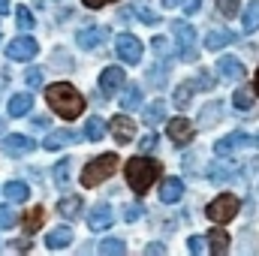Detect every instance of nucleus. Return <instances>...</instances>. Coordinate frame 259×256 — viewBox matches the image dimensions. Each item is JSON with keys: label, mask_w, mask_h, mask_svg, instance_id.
Returning <instances> with one entry per match:
<instances>
[{"label": "nucleus", "mask_w": 259, "mask_h": 256, "mask_svg": "<svg viewBox=\"0 0 259 256\" xmlns=\"http://www.w3.org/2000/svg\"><path fill=\"white\" fill-rule=\"evenodd\" d=\"M118 169V157L115 154H103V157H94L84 169H81V184L84 187H97L100 181L112 178V172Z\"/></svg>", "instance_id": "3"}, {"label": "nucleus", "mask_w": 259, "mask_h": 256, "mask_svg": "<svg viewBox=\"0 0 259 256\" xmlns=\"http://www.w3.org/2000/svg\"><path fill=\"white\" fill-rule=\"evenodd\" d=\"M106 39H109V27H103V24H97V27H84V30H78V36H75V42H78L84 52L97 49V46L106 42Z\"/></svg>", "instance_id": "11"}, {"label": "nucleus", "mask_w": 259, "mask_h": 256, "mask_svg": "<svg viewBox=\"0 0 259 256\" xmlns=\"http://www.w3.org/2000/svg\"><path fill=\"white\" fill-rule=\"evenodd\" d=\"M72 244V229L69 226H55L49 235H46V247L49 250H64Z\"/></svg>", "instance_id": "16"}, {"label": "nucleus", "mask_w": 259, "mask_h": 256, "mask_svg": "<svg viewBox=\"0 0 259 256\" xmlns=\"http://www.w3.org/2000/svg\"><path fill=\"white\" fill-rule=\"evenodd\" d=\"M124 81H127V72H124L121 66H106V69L100 72V91L106 94V100H109L115 91H121Z\"/></svg>", "instance_id": "8"}, {"label": "nucleus", "mask_w": 259, "mask_h": 256, "mask_svg": "<svg viewBox=\"0 0 259 256\" xmlns=\"http://www.w3.org/2000/svg\"><path fill=\"white\" fill-rule=\"evenodd\" d=\"M15 223H18V214L9 205H0V229H12Z\"/></svg>", "instance_id": "34"}, {"label": "nucleus", "mask_w": 259, "mask_h": 256, "mask_svg": "<svg viewBox=\"0 0 259 256\" xmlns=\"http://www.w3.org/2000/svg\"><path fill=\"white\" fill-rule=\"evenodd\" d=\"M160 121H166V103H163V100H154V103L145 109V124H148V127H157Z\"/></svg>", "instance_id": "23"}, {"label": "nucleus", "mask_w": 259, "mask_h": 256, "mask_svg": "<svg viewBox=\"0 0 259 256\" xmlns=\"http://www.w3.org/2000/svg\"><path fill=\"white\" fill-rule=\"evenodd\" d=\"M208 178H211L214 184L232 181V178H235V166H229V163H226V166H220V163H217V166H211V169H208Z\"/></svg>", "instance_id": "25"}, {"label": "nucleus", "mask_w": 259, "mask_h": 256, "mask_svg": "<svg viewBox=\"0 0 259 256\" xmlns=\"http://www.w3.org/2000/svg\"><path fill=\"white\" fill-rule=\"evenodd\" d=\"M145 253H166V247H163V244H148Z\"/></svg>", "instance_id": "47"}, {"label": "nucleus", "mask_w": 259, "mask_h": 256, "mask_svg": "<svg viewBox=\"0 0 259 256\" xmlns=\"http://www.w3.org/2000/svg\"><path fill=\"white\" fill-rule=\"evenodd\" d=\"M115 49H118V58H121L124 64H139V61H142V42H139V36H133V33H121V36L115 39Z\"/></svg>", "instance_id": "7"}, {"label": "nucleus", "mask_w": 259, "mask_h": 256, "mask_svg": "<svg viewBox=\"0 0 259 256\" xmlns=\"http://www.w3.org/2000/svg\"><path fill=\"white\" fill-rule=\"evenodd\" d=\"M42 214H46L42 205H36L33 211H27V214H24V229H27V232H36V229L42 226Z\"/></svg>", "instance_id": "31"}, {"label": "nucleus", "mask_w": 259, "mask_h": 256, "mask_svg": "<svg viewBox=\"0 0 259 256\" xmlns=\"http://www.w3.org/2000/svg\"><path fill=\"white\" fill-rule=\"evenodd\" d=\"M112 223H115V217H112V205L100 202V205L91 208V214H88V226H91L94 232H103V229H109Z\"/></svg>", "instance_id": "12"}, {"label": "nucleus", "mask_w": 259, "mask_h": 256, "mask_svg": "<svg viewBox=\"0 0 259 256\" xmlns=\"http://www.w3.org/2000/svg\"><path fill=\"white\" fill-rule=\"evenodd\" d=\"M196 84H181L178 91H175V103H178V109H187L190 106V94H193Z\"/></svg>", "instance_id": "36"}, {"label": "nucleus", "mask_w": 259, "mask_h": 256, "mask_svg": "<svg viewBox=\"0 0 259 256\" xmlns=\"http://www.w3.org/2000/svg\"><path fill=\"white\" fill-rule=\"evenodd\" d=\"M244 30L247 33L259 30V0H250V6L244 9Z\"/></svg>", "instance_id": "28"}, {"label": "nucleus", "mask_w": 259, "mask_h": 256, "mask_svg": "<svg viewBox=\"0 0 259 256\" xmlns=\"http://www.w3.org/2000/svg\"><path fill=\"white\" fill-rule=\"evenodd\" d=\"M15 18H18V27H21V30H30V27H33V12H30L27 6H18V9H15Z\"/></svg>", "instance_id": "35"}, {"label": "nucleus", "mask_w": 259, "mask_h": 256, "mask_svg": "<svg viewBox=\"0 0 259 256\" xmlns=\"http://www.w3.org/2000/svg\"><path fill=\"white\" fill-rule=\"evenodd\" d=\"M127 184L133 187L136 193H145L157 178H160V163L151 160V157H133L127 163Z\"/></svg>", "instance_id": "2"}, {"label": "nucleus", "mask_w": 259, "mask_h": 256, "mask_svg": "<svg viewBox=\"0 0 259 256\" xmlns=\"http://www.w3.org/2000/svg\"><path fill=\"white\" fill-rule=\"evenodd\" d=\"M154 145H157V133H151V136H145L139 148H142V151H154Z\"/></svg>", "instance_id": "43"}, {"label": "nucleus", "mask_w": 259, "mask_h": 256, "mask_svg": "<svg viewBox=\"0 0 259 256\" xmlns=\"http://www.w3.org/2000/svg\"><path fill=\"white\" fill-rule=\"evenodd\" d=\"M205 241H208V235H205V238H202V235H193V238L187 241L190 253H202V250H205Z\"/></svg>", "instance_id": "40"}, {"label": "nucleus", "mask_w": 259, "mask_h": 256, "mask_svg": "<svg viewBox=\"0 0 259 256\" xmlns=\"http://www.w3.org/2000/svg\"><path fill=\"white\" fill-rule=\"evenodd\" d=\"M124 214H127V217H124L127 223H133V220H139V217H142V205H127V211H124Z\"/></svg>", "instance_id": "41"}, {"label": "nucleus", "mask_w": 259, "mask_h": 256, "mask_svg": "<svg viewBox=\"0 0 259 256\" xmlns=\"http://www.w3.org/2000/svg\"><path fill=\"white\" fill-rule=\"evenodd\" d=\"M9 12V0H0V15H6Z\"/></svg>", "instance_id": "49"}, {"label": "nucleus", "mask_w": 259, "mask_h": 256, "mask_svg": "<svg viewBox=\"0 0 259 256\" xmlns=\"http://www.w3.org/2000/svg\"><path fill=\"white\" fill-rule=\"evenodd\" d=\"M78 136L72 133V130H55V133H49L46 136V142H42V148L46 151H61V148H66L69 142H75Z\"/></svg>", "instance_id": "18"}, {"label": "nucleus", "mask_w": 259, "mask_h": 256, "mask_svg": "<svg viewBox=\"0 0 259 256\" xmlns=\"http://www.w3.org/2000/svg\"><path fill=\"white\" fill-rule=\"evenodd\" d=\"M193 84H196V88H205V91H208V88H214V78H211V75H199Z\"/></svg>", "instance_id": "45"}, {"label": "nucleus", "mask_w": 259, "mask_h": 256, "mask_svg": "<svg viewBox=\"0 0 259 256\" xmlns=\"http://www.w3.org/2000/svg\"><path fill=\"white\" fill-rule=\"evenodd\" d=\"M229 42H235V33H232V30H217V33H208V36H205V49H208V52H220V49H226Z\"/></svg>", "instance_id": "21"}, {"label": "nucleus", "mask_w": 259, "mask_h": 256, "mask_svg": "<svg viewBox=\"0 0 259 256\" xmlns=\"http://www.w3.org/2000/svg\"><path fill=\"white\" fill-rule=\"evenodd\" d=\"M106 136V121L103 118H91L88 124H84V139L88 142H100Z\"/></svg>", "instance_id": "26"}, {"label": "nucleus", "mask_w": 259, "mask_h": 256, "mask_svg": "<svg viewBox=\"0 0 259 256\" xmlns=\"http://www.w3.org/2000/svg\"><path fill=\"white\" fill-rule=\"evenodd\" d=\"M33 109V97L30 94H15L9 97V118H21Z\"/></svg>", "instance_id": "19"}, {"label": "nucleus", "mask_w": 259, "mask_h": 256, "mask_svg": "<svg viewBox=\"0 0 259 256\" xmlns=\"http://www.w3.org/2000/svg\"><path fill=\"white\" fill-rule=\"evenodd\" d=\"M36 52H39V46H36L33 36H15V39H9V46H6V58H9V61H33Z\"/></svg>", "instance_id": "6"}, {"label": "nucleus", "mask_w": 259, "mask_h": 256, "mask_svg": "<svg viewBox=\"0 0 259 256\" xmlns=\"http://www.w3.org/2000/svg\"><path fill=\"white\" fill-rule=\"evenodd\" d=\"M27 184H24V181H9V184H6V199H9V202H24V199H27Z\"/></svg>", "instance_id": "29"}, {"label": "nucleus", "mask_w": 259, "mask_h": 256, "mask_svg": "<svg viewBox=\"0 0 259 256\" xmlns=\"http://www.w3.org/2000/svg\"><path fill=\"white\" fill-rule=\"evenodd\" d=\"M178 3H184V0H163V6H166V9H175Z\"/></svg>", "instance_id": "48"}, {"label": "nucleus", "mask_w": 259, "mask_h": 256, "mask_svg": "<svg viewBox=\"0 0 259 256\" xmlns=\"http://www.w3.org/2000/svg\"><path fill=\"white\" fill-rule=\"evenodd\" d=\"M139 15H142L148 24H157V21H160V15H157V12H151V9H145V6H139Z\"/></svg>", "instance_id": "42"}, {"label": "nucleus", "mask_w": 259, "mask_h": 256, "mask_svg": "<svg viewBox=\"0 0 259 256\" xmlns=\"http://www.w3.org/2000/svg\"><path fill=\"white\" fill-rule=\"evenodd\" d=\"M217 9H220L226 18H232V15L238 12V0H217Z\"/></svg>", "instance_id": "37"}, {"label": "nucleus", "mask_w": 259, "mask_h": 256, "mask_svg": "<svg viewBox=\"0 0 259 256\" xmlns=\"http://www.w3.org/2000/svg\"><path fill=\"white\" fill-rule=\"evenodd\" d=\"M253 91H256V97H259V72H256V81H253Z\"/></svg>", "instance_id": "50"}, {"label": "nucleus", "mask_w": 259, "mask_h": 256, "mask_svg": "<svg viewBox=\"0 0 259 256\" xmlns=\"http://www.w3.org/2000/svg\"><path fill=\"white\" fill-rule=\"evenodd\" d=\"M181 6H184V12H187V15H193V12H199V6H202V0H184Z\"/></svg>", "instance_id": "44"}, {"label": "nucleus", "mask_w": 259, "mask_h": 256, "mask_svg": "<svg viewBox=\"0 0 259 256\" xmlns=\"http://www.w3.org/2000/svg\"><path fill=\"white\" fill-rule=\"evenodd\" d=\"M109 130H112V136H115L121 145H127L130 139L136 136V124L130 121L127 115H115V118L109 121Z\"/></svg>", "instance_id": "14"}, {"label": "nucleus", "mask_w": 259, "mask_h": 256, "mask_svg": "<svg viewBox=\"0 0 259 256\" xmlns=\"http://www.w3.org/2000/svg\"><path fill=\"white\" fill-rule=\"evenodd\" d=\"M3 151H6L9 157H24V154L33 151V142H30L27 136H21V133H9V136L3 139Z\"/></svg>", "instance_id": "13"}, {"label": "nucleus", "mask_w": 259, "mask_h": 256, "mask_svg": "<svg viewBox=\"0 0 259 256\" xmlns=\"http://www.w3.org/2000/svg\"><path fill=\"white\" fill-rule=\"evenodd\" d=\"M127 250V244L121 241V238H106L103 244H100V253H109V256H121Z\"/></svg>", "instance_id": "32"}, {"label": "nucleus", "mask_w": 259, "mask_h": 256, "mask_svg": "<svg viewBox=\"0 0 259 256\" xmlns=\"http://www.w3.org/2000/svg\"><path fill=\"white\" fill-rule=\"evenodd\" d=\"M253 100H256V91L250 94L247 88H241V91H235V97H232V103H235V109H241V112H247V109H253Z\"/></svg>", "instance_id": "30"}, {"label": "nucleus", "mask_w": 259, "mask_h": 256, "mask_svg": "<svg viewBox=\"0 0 259 256\" xmlns=\"http://www.w3.org/2000/svg\"><path fill=\"white\" fill-rule=\"evenodd\" d=\"M229 241H232V238H229L223 229H211V232H208V250L214 256L226 253V250H229Z\"/></svg>", "instance_id": "20"}, {"label": "nucleus", "mask_w": 259, "mask_h": 256, "mask_svg": "<svg viewBox=\"0 0 259 256\" xmlns=\"http://www.w3.org/2000/svg\"><path fill=\"white\" fill-rule=\"evenodd\" d=\"M88 9H100V6H106V3H115V0H81Z\"/></svg>", "instance_id": "46"}, {"label": "nucleus", "mask_w": 259, "mask_h": 256, "mask_svg": "<svg viewBox=\"0 0 259 256\" xmlns=\"http://www.w3.org/2000/svg\"><path fill=\"white\" fill-rule=\"evenodd\" d=\"M69 166H72L69 160H64L61 166H55V181H58V184H66V178H69Z\"/></svg>", "instance_id": "38"}, {"label": "nucleus", "mask_w": 259, "mask_h": 256, "mask_svg": "<svg viewBox=\"0 0 259 256\" xmlns=\"http://www.w3.org/2000/svg\"><path fill=\"white\" fill-rule=\"evenodd\" d=\"M58 211H61L64 217H75V214H81V196H64V199L58 202Z\"/></svg>", "instance_id": "27"}, {"label": "nucleus", "mask_w": 259, "mask_h": 256, "mask_svg": "<svg viewBox=\"0 0 259 256\" xmlns=\"http://www.w3.org/2000/svg\"><path fill=\"white\" fill-rule=\"evenodd\" d=\"M166 133H169V139L178 145V148H184V145H190L193 142V124L187 121V118H175V121H169V127H166Z\"/></svg>", "instance_id": "10"}, {"label": "nucleus", "mask_w": 259, "mask_h": 256, "mask_svg": "<svg viewBox=\"0 0 259 256\" xmlns=\"http://www.w3.org/2000/svg\"><path fill=\"white\" fill-rule=\"evenodd\" d=\"M181 196H184V181H181V178H166V181L160 184V199H163L166 205H175Z\"/></svg>", "instance_id": "17"}, {"label": "nucleus", "mask_w": 259, "mask_h": 256, "mask_svg": "<svg viewBox=\"0 0 259 256\" xmlns=\"http://www.w3.org/2000/svg\"><path fill=\"white\" fill-rule=\"evenodd\" d=\"M217 72H220V78H226V81H241L247 69H244V64H241L238 58L220 55V58H217Z\"/></svg>", "instance_id": "9"}, {"label": "nucleus", "mask_w": 259, "mask_h": 256, "mask_svg": "<svg viewBox=\"0 0 259 256\" xmlns=\"http://www.w3.org/2000/svg\"><path fill=\"white\" fill-rule=\"evenodd\" d=\"M238 208H241V202H238L232 193H223V196H217L214 202H208L205 217L214 220V223H229V220L238 217Z\"/></svg>", "instance_id": "4"}, {"label": "nucleus", "mask_w": 259, "mask_h": 256, "mask_svg": "<svg viewBox=\"0 0 259 256\" xmlns=\"http://www.w3.org/2000/svg\"><path fill=\"white\" fill-rule=\"evenodd\" d=\"M220 115H223V103L214 100V103L202 106V112H199V124H202V127H214V124L220 121Z\"/></svg>", "instance_id": "22"}, {"label": "nucleus", "mask_w": 259, "mask_h": 256, "mask_svg": "<svg viewBox=\"0 0 259 256\" xmlns=\"http://www.w3.org/2000/svg\"><path fill=\"white\" fill-rule=\"evenodd\" d=\"M151 46H154V55H157L160 61H169V58H172V46H169V39H166V36H154V42H151Z\"/></svg>", "instance_id": "33"}, {"label": "nucleus", "mask_w": 259, "mask_h": 256, "mask_svg": "<svg viewBox=\"0 0 259 256\" xmlns=\"http://www.w3.org/2000/svg\"><path fill=\"white\" fill-rule=\"evenodd\" d=\"M139 106H142V91H139V84H130L124 91V97H121V109L124 112H136Z\"/></svg>", "instance_id": "24"}, {"label": "nucleus", "mask_w": 259, "mask_h": 256, "mask_svg": "<svg viewBox=\"0 0 259 256\" xmlns=\"http://www.w3.org/2000/svg\"><path fill=\"white\" fill-rule=\"evenodd\" d=\"M172 30H175V39H178V55H181V61H196V27L190 21H175L172 24Z\"/></svg>", "instance_id": "5"}, {"label": "nucleus", "mask_w": 259, "mask_h": 256, "mask_svg": "<svg viewBox=\"0 0 259 256\" xmlns=\"http://www.w3.org/2000/svg\"><path fill=\"white\" fill-rule=\"evenodd\" d=\"M24 81H27L30 88H39V84H42V69H27Z\"/></svg>", "instance_id": "39"}, {"label": "nucleus", "mask_w": 259, "mask_h": 256, "mask_svg": "<svg viewBox=\"0 0 259 256\" xmlns=\"http://www.w3.org/2000/svg\"><path fill=\"white\" fill-rule=\"evenodd\" d=\"M250 139L244 136V133H229V136H223L217 145H214V151H217V157H229V154H235L241 145H247Z\"/></svg>", "instance_id": "15"}, {"label": "nucleus", "mask_w": 259, "mask_h": 256, "mask_svg": "<svg viewBox=\"0 0 259 256\" xmlns=\"http://www.w3.org/2000/svg\"><path fill=\"white\" fill-rule=\"evenodd\" d=\"M256 145H259V136H256Z\"/></svg>", "instance_id": "51"}, {"label": "nucleus", "mask_w": 259, "mask_h": 256, "mask_svg": "<svg viewBox=\"0 0 259 256\" xmlns=\"http://www.w3.org/2000/svg\"><path fill=\"white\" fill-rule=\"evenodd\" d=\"M46 100H49V106H52L64 121L78 118L81 109H84V97H81L69 81H58V84H52V88L46 91Z\"/></svg>", "instance_id": "1"}]
</instances>
